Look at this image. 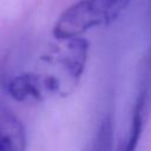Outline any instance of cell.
I'll use <instances>...</instances> for the list:
<instances>
[{"instance_id": "cell-1", "label": "cell", "mask_w": 151, "mask_h": 151, "mask_svg": "<svg viewBox=\"0 0 151 151\" xmlns=\"http://www.w3.org/2000/svg\"><path fill=\"white\" fill-rule=\"evenodd\" d=\"M133 0H78L57 19L52 34L57 40L81 37L96 27L116 21Z\"/></svg>"}, {"instance_id": "cell-2", "label": "cell", "mask_w": 151, "mask_h": 151, "mask_svg": "<svg viewBox=\"0 0 151 151\" xmlns=\"http://www.w3.org/2000/svg\"><path fill=\"white\" fill-rule=\"evenodd\" d=\"M8 94L19 103H38L47 96L39 73L27 71L14 76L7 83Z\"/></svg>"}, {"instance_id": "cell-3", "label": "cell", "mask_w": 151, "mask_h": 151, "mask_svg": "<svg viewBox=\"0 0 151 151\" xmlns=\"http://www.w3.org/2000/svg\"><path fill=\"white\" fill-rule=\"evenodd\" d=\"M0 151H26V133L20 119L0 107Z\"/></svg>"}, {"instance_id": "cell-4", "label": "cell", "mask_w": 151, "mask_h": 151, "mask_svg": "<svg viewBox=\"0 0 151 151\" xmlns=\"http://www.w3.org/2000/svg\"><path fill=\"white\" fill-rule=\"evenodd\" d=\"M144 103H145V96L142 94L138 98V100L136 101V105H134V109H133V114H132L130 133H129V137L125 140V144L123 145L122 151H137V149H138L142 131H143Z\"/></svg>"}]
</instances>
